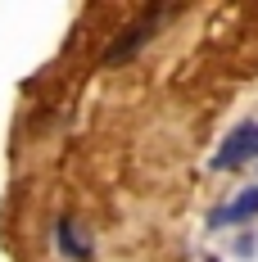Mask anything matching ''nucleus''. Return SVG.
Listing matches in <instances>:
<instances>
[{"instance_id": "obj_1", "label": "nucleus", "mask_w": 258, "mask_h": 262, "mask_svg": "<svg viewBox=\"0 0 258 262\" xmlns=\"http://www.w3.org/2000/svg\"><path fill=\"white\" fill-rule=\"evenodd\" d=\"M249 154H258V122H240V127L227 136V149L213 154V167H217V172H222V167H235V163H245Z\"/></svg>"}, {"instance_id": "obj_2", "label": "nucleus", "mask_w": 258, "mask_h": 262, "mask_svg": "<svg viewBox=\"0 0 258 262\" xmlns=\"http://www.w3.org/2000/svg\"><path fill=\"white\" fill-rule=\"evenodd\" d=\"M54 239H59V249H64V258L73 262H91L95 258V244L77 231V222L73 217H59V226H54Z\"/></svg>"}, {"instance_id": "obj_3", "label": "nucleus", "mask_w": 258, "mask_h": 262, "mask_svg": "<svg viewBox=\"0 0 258 262\" xmlns=\"http://www.w3.org/2000/svg\"><path fill=\"white\" fill-rule=\"evenodd\" d=\"M249 217H258V190H240L227 208H213L208 226H231V222H249Z\"/></svg>"}, {"instance_id": "obj_4", "label": "nucleus", "mask_w": 258, "mask_h": 262, "mask_svg": "<svg viewBox=\"0 0 258 262\" xmlns=\"http://www.w3.org/2000/svg\"><path fill=\"white\" fill-rule=\"evenodd\" d=\"M150 36H154V18H145V23H136V27H127V32H123V41H118V46H113V50H109V59H127V54L136 50V46H145V41H150Z\"/></svg>"}, {"instance_id": "obj_5", "label": "nucleus", "mask_w": 258, "mask_h": 262, "mask_svg": "<svg viewBox=\"0 0 258 262\" xmlns=\"http://www.w3.org/2000/svg\"><path fill=\"white\" fill-rule=\"evenodd\" d=\"M208 262H213V258H208Z\"/></svg>"}]
</instances>
